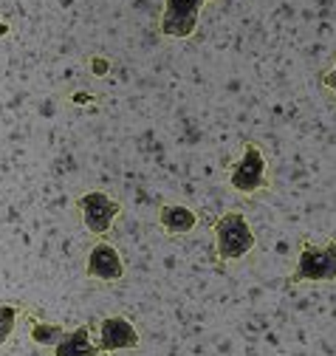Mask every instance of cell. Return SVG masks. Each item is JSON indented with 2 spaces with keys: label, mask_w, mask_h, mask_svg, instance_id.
<instances>
[{
  "label": "cell",
  "mask_w": 336,
  "mask_h": 356,
  "mask_svg": "<svg viewBox=\"0 0 336 356\" xmlns=\"http://www.w3.org/2000/svg\"><path fill=\"white\" fill-rule=\"evenodd\" d=\"M212 235H215V252L221 263H237L258 246V235L251 229L249 218L237 209H229L215 220Z\"/></svg>",
  "instance_id": "6da1fadb"
},
{
  "label": "cell",
  "mask_w": 336,
  "mask_h": 356,
  "mask_svg": "<svg viewBox=\"0 0 336 356\" xmlns=\"http://www.w3.org/2000/svg\"><path fill=\"white\" fill-rule=\"evenodd\" d=\"M229 187L240 195H258L271 187L269 161L258 142H246L240 156L229 164Z\"/></svg>",
  "instance_id": "7a4b0ae2"
},
{
  "label": "cell",
  "mask_w": 336,
  "mask_h": 356,
  "mask_svg": "<svg viewBox=\"0 0 336 356\" xmlns=\"http://www.w3.org/2000/svg\"><path fill=\"white\" fill-rule=\"evenodd\" d=\"M291 286L300 283H336V241L328 243H314L305 241L300 246L294 272L288 275Z\"/></svg>",
  "instance_id": "3957f363"
},
{
  "label": "cell",
  "mask_w": 336,
  "mask_h": 356,
  "mask_svg": "<svg viewBox=\"0 0 336 356\" xmlns=\"http://www.w3.org/2000/svg\"><path fill=\"white\" fill-rule=\"evenodd\" d=\"M76 207L82 215V227H85V232L94 238L108 235L110 227L116 224V218L121 215V201L113 198L110 193H102V190H91L85 195H79Z\"/></svg>",
  "instance_id": "277c9868"
},
{
  "label": "cell",
  "mask_w": 336,
  "mask_h": 356,
  "mask_svg": "<svg viewBox=\"0 0 336 356\" xmlns=\"http://www.w3.org/2000/svg\"><path fill=\"white\" fill-rule=\"evenodd\" d=\"M206 3L209 0H164V12L158 20L161 37L190 40L198 29V17H201V9Z\"/></svg>",
  "instance_id": "5b68a950"
},
{
  "label": "cell",
  "mask_w": 336,
  "mask_h": 356,
  "mask_svg": "<svg viewBox=\"0 0 336 356\" xmlns=\"http://www.w3.org/2000/svg\"><path fill=\"white\" fill-rule=\"evenodd\" d=\"M94 339L105 353H119V350H136L142 337H139V328L133 325V320L121 317V314H108L96 323V331H94Z\"/></svg>",
  "instance_id": "8992f818"
},
{
  "label": "cell",
  "mask_w": 336,
  "mask_h": 356,
  "mask_svg": "<svg viewBox=\"0 0 336 356\" xmlns=\"http://www.w3.org/2000/svg\"><path fill=\"white\" fill-rule=\"evenodd\" d=\"M124 260L119 254V249L108 241H96L85 257V275L91 280H99V283H119L124 277Z\"/></svg>",
  "instance_id": "52a82bcc"
},
{
  "label": "cell",
  "mask_w": 336,
  "mask_h": 356,
  "mask_svg": "<svg viewBox=\"0 0 336 356\" xmlns=\"http://www.w3.org/2000/svg\"><path fill=\"white\" fill-rule=\"evenodd\" d=\"M158 227L164 235L181 238L198 227V215L184 204H161L158 207Z\"/></svg>",
  "instance_id": "ba28073f"
},
{
  "label": "cell",
  "mask_w": 336,
  "mask_h": 356,
  "mask_svg": "<svg viewBox=\"0 0 336 356\" xmlns=\"http://www.w3.org/2000/svg\"><path fill=\"white\" fill-rule=\"evenodd\" d=\"M51 356H102V350L94 339V328L79 325L65 334V339L51 350Z\"/></svg>",
  "instance_id": "9c48e42d"
},
{
  "label": "cell",
  "mask_w": 336,
  "mask_h": 356,
  "mask_svg": "<svg viewBox=\"0 0 336 356\" xmlns=\"http://www.w3.org/2000/svg\"><path fill=\"white\" fill-rule=\"evenodd\" d=\"M88 65H91V74H94V76H108V74H110V60H108V57H99V54H96V57L88 60Z\"/></svg>",
  "instance_id": "30bf717a"
},
{
  "label": "cell",
  "mask_w": 336,
  "mask_h": 356,
  "mask_svg": "<svg viewBox=\"0 0 336 356\" xmlns=\"http://www.w3.org/2000/svg\"><path fill=\"white\" fill-rule=\"evenodd\" d=\"M322 85H325L328 91L336 97V60H333V65H330V68L322 74Z\"/></svg>",
  "instance_id": "8fae6325"
},
{
  "label": "cell",
  "mask_w": 336,
  "mask_h": 356,
  "mask_svg": "<svg viewBox=\"0 0 336 356\" xmlns=\"http://www.w3.org/2000/svg\"><path fill=\"white\" fill-rule=\"evenodd\" d=\"M9 31H12V29H9V23H6L3 17H0V37H6Z\"/></svg>",
  "instance_id": "7c38bea8"
}]
</instances>
